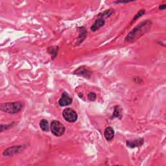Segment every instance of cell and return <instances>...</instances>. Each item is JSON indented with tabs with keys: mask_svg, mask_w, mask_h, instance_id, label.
I'll return each instance as SVG.
<instances>
[{
	"mask_svg": "<svg viewBox=\"0 0 166 166\" xmlns=\"http://www.w3.org/2000/svg\"><path fill=\"white\" fill-rule=\"evenodd\" d=\"M151 26L152 22L151 20H145L141 22L127 35L124 42L128 43L134 42L149 31Z\"/></svg>",
	"mask_w": 166,
	"mask_h": 166,
	"instance_id": "obj_1",
	"label": "cell"
},
{
	"mask_svg": "<svg viewBox=\"0 0 166 166\" xmlns=\"http://www.w3.org/2000/svg\"><path fill=\"white\" fill-rule=\"evenodd\" d=\"M23 105L21 102H12L2 103L0 106L2 111L9 114H16L20 112L23 108Z\"/></svg>",
	"mask_w": 166,
	"mask_h": 166,
	"instance_id": "obj_2",
	"label": "cell"
},
{
	"mask_svg": "<svg viewBox=\"0 0 166 166\" xmlns=\"http://www.w3.org/2000/svg\"><path fill=\"white\" fill-rule=\"evenodd\" d=\"M65 127L60 121L54 120L51 123V130L53 135L55 136H61L65 132Z\"/></svg>",
	"mask_w": 166,
	"mask_h": 166,
	"instance_id": "obj_3",
	"label": "cell"
},
{
	"mask_svg": "<svg viewBox=\"0 0 166 166\" xmlns=\"http://www.w3.org/2000/svg\"><path fill=\"white\" fill-rule=\"evenodd\" d=\"M62 116L64 120L69 123H74L78 118V115L77 112L70 108L64 109L62 112Z\"/></svg>",
	"mask_w": 166,
	"mask_h": 166,
	"instance_id": "obj_4",
	"label": "cell"
},
{
	"mask_svg": "<svg viewBox=\"0 0 166 166\" xmlns=\"http://www.w3.org/2000/svg\"><path fill=\"white\" fill-rule=\"evenodd\" d=\"M25 148V146L23 145H19L17 146H14L10 148H8L6 150H5L3 152V155L5 156H13L14 154H16L22 151Z\"/></svg>",
	"mask_w": 166,
	"mask_h": 166,
	"instance_id": "obj_5",
	"label": "cell"
},
{
	"mask_svg": "<svg viewBox=\"0 0 166 166\" xmlns=\"http://www.w3.org/2000/svg\"><path fill=\"white\" fill-rule=\"evenodd\" d=\"M72 99L69 97L67 92H63L61 99L58 101V105L61 106H66L72 104Z\"/></svg>",
	"mask_w": 166,
	"mask_h": 166,
	"instance_id": "obj_6",
	"label": "cell"
},
{
	"mask_svg": "<svg viewBox=\"0 0 166 166\" xmlns=\"http://www.w3.org/2000/svg\"><path fill=\"white\" fill-rule=\"evenodd\" d=\"M144 140L143 138H139L138 140H132V141L128 140L127 141V145L130 148H134V147L141 146L144 144Z\"/></svg>",
	"mask_w": 166,
	"mask_h": 166,
	"instance_id": "obj_7",
	"label": "cell"
},
{
	"mask_svg": "<svg viewBox=\"0 0 166 166\" xmlns=\"http://www.w3.org/2000/svg\"><path fill=\"white\" fill-rule=\"evenodd\" d=\"M105 23V20L102 18H99L97 20H96V21L95 22V23L92 25V26L91 27V30L92 31H96L98 29H99L101 27H103Z\"/></svg>",
	"mask_w": 166,
	"mask_h": 166,
	"instance_id": "obj_8",
	"label": "cell"
},
{
	"mask_svg": "<svg viewBox=\"0 0 166 166\" xmlns=\"http://www.w3.org/2000/svg\"><path fill=\"white\" fill-rule=\"evenodd\" d=\"M74 74L85 77H90L91 73L85 67H80L79 68L75 71Z\"/></svg>",
	"mask_w": 166,
	"mask_h": 166,
	"instance_id": "obj_9",
	"label": "cell"
},
{
	"mask_svg": "<svg viewBox=\"0 0 166 166\" xmlns=\"http://www.w3.org/2000/svg\"><path fill=\"white\" fill-rule=\"evenodd\" d=\"M105 138L107 141H110L112 139H113L114 136V130L113 128L111 127H109L105 130L104 132Z\"/></svg>",
	"mask_w": 166,
	"mask_h": 166,
	"instance_id": "obj_10",
	"label": "cell"
},
{
	"mask_svg": "<svg viewBox=\"0 0 166 166\" xmlns=\"http://www.w3.org/2000/svg\"><path fill=\"white\" fill-rule=\"evenodd\" d=\"M40 127L41 129L45 132H48L49 130V124L46 120H42L40 121Z\"/></svg>",
	"mask_w": 166,
	"mask_h": 166,
	"instance_id": "obj_11",
	"label": "cell"
},
{
	"mask_svg": "<svg viewBox=\"0 0 166 166\" xmlns=\"http://www.w3.org/2000/svg\"><path fill=\"white\" fill-rule=\"evenodd\" d=\"M122 116V109H121L120 106H116L114 111V114H113V117H119L120 119H121Z\"/></svg>",
	"mask_w": 166,
	"mask_h": 166,
	"instance_id": "obj_12",
	"label": "cell"
},
{
	"mask_svg": "<svg viewBox=\"0 0 166 166\" xmlns=\"http://www.w3.org/2000/svg\"><path fill=\"white\" fill-rule=\"evenodd\" d=\"M145 13V9H142V10H140L138 12V13L135 15L134 18L133 20H132V22H134V20H136L138 19L140 17H141L142 15H144Z\"/></svg>",
	"mask_w": 166,
	"mask_h": 166,
	"instance_id": "obj_13",
	"label": "cell"
},
{
	"mask_svg": "<svg viewBox=\"0 0 166 166\" xmlns=\"http://www.w3.org/2000/svg\"><path fill=\"white\" fill-rule=\"evenodd\" d=\"M96 97H97L96 94L94 92H90L88 96V99L91 101H94L96 100Z\"/></svg>",
	"mask_w": 166,
	"mask_h": 166,
	"instance_id": "obj_14",
	"label": "cell"
},
{
	"mask_svg": "<svg viewBox=\"0 0 166 166\" xmlns=\"http://www.w3.org/2000/svg\"><path fill=\"white\" fill-rule=\"evenodd\" d=\"M166 8V5L164 4V5H160L159 6V9L160 10H164Z\"/></svg>",
	"mask_w": 166,
	"mask_h": 166,
	"instance_id": "obj_15",
	"label": "cell"
}]
</instances>
